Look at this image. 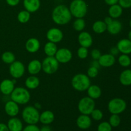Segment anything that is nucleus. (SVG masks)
Segmentation results:
<instances>
[{"mask_svg":"<svg viewBox=\"0 0 131 131\" xmlns=\"http://www.w3.org/2000/svg\"><path fill=\"white\" fill-rule=\"evenodd\" d=\"M78 40L80 46L86 47L88 49L92 46L93 42V37L90 33L84 31L80 32L78 37Z\"/></svg>","mask_w":131,"mask_h":131,"instance_id":"14","label":"nucleus"},{"mask_svg":"<svg viewBox=\"0 0 131 131\" xmlns=\"http://www.w3.org/2000/svg\"><path fill=\"white\" fill-rule=\"evenodd\" d=\"M7 126L10 131H22L23 129V124L19 118L15 117H11L7 122Z\"/></svg>","mask_w":131,"mask_h":131,"instance_id":"21","label":"nucleus"},{"mask_svg":"<svg viewBox=\"0 0 131 131\" xmlns=\"http://www.w3.org/2000/svg\"><path fill=\"white\" fill-rule=\"evenodd\" d=\"M55 119L54 114L50 110H46L40 114L39 122L43 125H49L52 124Z\"/></svg>","mask_w":131,"mask_h":131,"instance_id":"23","label":"nucleus"},{"mask_svg":"<svg viewBox=\"0 0 131 131\" xmlns=\"http://www.w3.org/2000/svg\"><path fill=\"white\" fill-rule=\"evenodd\" d=\"M113 127L108 122H102L99 124L97 131H112Z\"/></svg>","mask_w":131,"mask_h":131,"instance_id":"37","label":"nucleus"},{"mask_svg":"<svg viewBox=\"0 0 131 131\" xmlns=\"http://www.w3.org/2000/svg\"><path fill=\"white\" fill-rule=\"evenodd\" d=\"M63 33L58 28H51L48 29L46 33V38L47 40L53 43H57L61 42L63 39Z\"/></svg>","mask_w":131,"mask_h":131,"instance_id":"11","label":"nucleus"},{"mask_svg":"<svg viewBox=\"0 0 131 131\" xmlns=\"http://www.w3.org/2000/svg\"><path fill=\"white\" fill-rule=\"evenodd\" d=\"M113 19H112L111 17L108 16V17H106L104 18V23H106V25H108L109 24H110V23L113 21Z\"/></svg>","mask_w":131,"mask_h":131,"instance_id":"48","label":"nucleus"},{"mask_svg":"<svg viewBox=\"0 0 131 131\" xmlns=\"http://www.w3.org/2000/svg\"><path fill=\"white\" fill-rule=\"evenodd\" d=\"M16 83L15 79H3L0 83V92L1 93L5 96L10 95L12 92L15 88V85Z\"/></svg>","mask_w":131,"mask_h":131,"instance_id":"12","label":"nucleus"},{"mask_svg":"<svg viewBox=\"0 0 131 131\" xmlns=\"http://www.w3.org/2000/svg\"><path fill=\"white\" fill-rule=\"evenodd\" d=\"M128 39L130 40L131 41V29L130 31L129 32V33H128Z\"/></svg>","mask_w":131,"mask_h":131,"instance_id":"50","label":"nucleus"},{"mask_svg":"<svg viewBox=\"0 0 131 131\" xmlns=\"http://www.w3.org/2000/svg\"><path fill=\"white\" fill-rule=\"evenodd\" d=\"M98 61L101 67L108 68L115 65V63H116V58L110 53L104 54L101 55Z\"/></svg>","mask_w":131,"mask_h":131,"instance_id":"16","label":"nucleus"},{"mask_svg":"<svg viewBox=\"0 0 131 131\" xmlns=\"http://www.w3.org/2000/svg\"><path fill=\"white\" fill-rule=\"evenodd\" d=\"M92 118L90 115L81 114L78 117L76 120L77 126L82 130H86L92 125Z\"/></svg>","mask_w":131,"mask_h":131,"instance_id":"17","label":"nucleus"},{"mask_svg":"<svg viewBox=\"0 0 131 131\" xmlns=\"http://www.w3.org/2000/svg\"><path fill=\"white\" fill-rule=\"evenodd\" d=\"M5 112L8 116L10 117H15L18 115L20 111V108L18 104L12 101L11 99L6 101L4 106Z\"/></svg>","mask_w":131,"mask_h":131,"instance_id":"13","label":"nucleus"},{"mask_svg":"<svg viewBox=\"0 0 131 131\" xmlns=\"http://www.w3.org/2000/svg\"><path fill=\"white\" fill-rule=\"evenodd\" d=\"M40 0H23L24 9L29 13H35L40 8Z\"/></svg>","mask_w":131,"mask_h":131,"instance_id":"20","label":"nucleus"},{"mask_svg":"<svg viewBox=\"0 0 131 131\" xmlns=\"http://www.w3.org/2000/svg\"><path fill=\"white\" fill-rule=\"evenodd\" d=\"M127 103L125 100L122 98H113L109 101L107 104V110L111 114L120 115L125 111Z\"/></svg>","mask_w":131,"mask_h":131,"instance_id":"6","label":"nucleus"},{"mask_svg":"<svg viewBox=\"0 0 131 131\" xmlns=\"http://www.w3.org/2000/svg\"><path fill=\"white\" fill-rule=\"evenodd\" d=\"M0 131H10L6 124L0 123Z\"/></svg>","mask_w":131,"mask_h":131,"instance_id":"45","label":"nucleus"},{"mask_svg":"<svg viewBox=\"0 0 131 131\" xmlns=\"http://www.w3.org/2000/svg\"><path fill=\"white\" fill-rule=\"evenodd\" d=\"M129 26H130V28H131V19L129 20Z\"/></svg>","mask_w":131,"mask_h":131,"instance_id":"51","label":"nucleus"},{"mask_svg":"<svg viewBox=\"0 0 131 131\" xmlns=\"http://www.w3.org/2000/svg\"><path fill=\"white\" fill-rule=\"evenodd\" d=\"M90 115H91V118L95 121H101L104 116L103 112L99 109L95 108L93 110Z\"/></svg>","mask_w":131,"mask_h":131,"instance_id":"36","label":"nucleus"},{"mask_svg":"<svg viewBox=\"0 0 131 131\" xmlns=\"http://www.w3.org/2000/svg\"><path fill=\"white\" fill-rule=\"evenodd\" d=\"M110 53L112 55H113L114 56H117L119 53H120V52H119L118 49V48L116 47H116H113L110 49Z\"/></svg>","mask_w":131,"mask_h":131,"instance_id":"43","label":"nucleus"},{"mask_svg":"<svg viewBox=\"0 0 131 131\" xmlns=\"http://www.w3.org/2000/svg\"><path fill=\"white\" fill-rule=\"evenodd\" d=\"M72 14L69 7L60 4L53 8L51 14V18L54 23L59 26H64L69 24L71 20Z\"/></svg>","mask_w":131,"mask_h":131,"instance_id":"1","label":"nucleus"},{"mask_svg":"<svg viewBox=\"0 0 131 131\" xmlns=\"http://www.w3.org/2000/svg\"><path fill=\"white\" fill-rule=\"evenodd\" d=\"M118 62L119 65L122 67H129L131 65V58L129 54H122L118 58Z\"/></svg>","mask_w":131,"mask_h":131,"instance_id":"33","label":"nucleus"},{"mask_svg":"<svg viewBox=\"0 0 131 131\" xmlns=\"http://www.w3.org/2000/svg\"><path fill=\"white\" fill-rule=\"evenodd\" d=\"M40 84V79L36 75H31L26 79L24 84L27 89L35 90L37 89Z\"/></svg>","mask_w":131,"mask_h":131,"instance_id":"24","label":"nucleus"},{"mask_svg":"<svg viewBox=\"0 0 131 131\" xmlns=\"http://www.w3.org/2000/svg\"><path fill=\"white\" fill-rule=\"evenodd\" d=\"M22 131H40V128L36 124H28V125L23 127Z\"/></svg>","mask_w":131,"mask_h":131,"instance_id":"40","label":"nucleus"},{"mask_svg":"<svg viewBox=\"0 0 131 131\" xmlns=\"http://www.w3.org/2000/svg\"><path fill=\"white\" fill-rule=\"evenodd\" d=\"M104 1L105 3L108 6H111V5L118 3V0H104Z\"/></svg>","mask_w":131,"mask_h":131,"instance_id":"44","label":"nucleus"},{"mask_svg":"<svg viewBox=\"0 0 131 131\" xmlns=\"http://www.w3.org/2000/svg\"><path fill=\"white\" fill-rule=\"evenodd\" d=\"M8 5L10 6H16L20 3V0H5Z\"/></svg>","mask_w":131,"mask_h":131,"instance_id":"42","label":"nucleus"},{"mask_svg":"<svg viewBox=\"0 0 131 131\" xmlns=\"http://www.w3.org/2000/svg\"><path fill=\"white\" fill-rule=\"evenodd\" d=\"M22 118L27 124H37L39 122L40 113L34 106H28L22 111Z\"/></svg>","mask_w":131,"mask_h":131,"instance_id":"5","label":"nucleus"},{"mask_svg":"<svg viewBox=\"0 0 131 131\" xmlns=\"http://www.w3.org/2000/svg\"><path fill=\"white\" fill-rule=\"evenodd\" d=\"M118 4L124 9L131 8V0H118Z\"/></svg>","mask_w":131,"mask_h":131,"instance_id":"41","label":"nucleus"},{"mask_svg":"<svg viewBox=\"0 0 131 131\" xmlns=\"http://www.w3.org/2000/svg\"><path fill=\"white\" fill-rule=\"evenodd\" d=\"M60 63L54 56H47L42 61V70L46 74H53L58 71Z\"/></svg>","mask_w":131,"mask_h":131,"instance_id":"7","label":"nucleus"},{"mask_svg":"<svg viewBox=\"0 0 131 131\" xmlns=\"http://www.w3.org/2000/svg\"><path fill=\"white\" fill-rule=\"evenodd\" d=\"M88 54H89V51L86 47L80 46L77 51V55L81 60L86 59L88 56Z\"/></svg>","mask_w":131,"mask_h":131,"instance_id":"35","label":"nucleus"},{"mask_svg":"<svg viewBox=\"0 0 131 131\" xmlns=\"http://www.w3.org/2000/svg\"><path fill=\"white\" fill-rule=\"evenodd\" d=\"M69 8L75 18H84L88 12V5L84 0H72Z\"/></svg>","mask_w":131,"mask_h":131,"instance_id":"4","label":"nucleus"},{"mask_svg":"<svg viewBox=\"0 0 131 131\" xmlns=\"http://www.w3.org/2000/svg\"><path fill=\"white\" fill-rule=\"evenodd\" d=\"M25 48L29 53H35L40 48V42L38 38L34 37L28 38L26 42Z\"/></svg>","mask_w":131,"mask_h":131,"instance_id":"15","label":"nucleus"},{"mask_svg":"<svg viewBox=\"0 0 131 131\" xmlns=\"http://www.w3.org/2000/svg\"><path fill=\"white\" fill-rule=\"evenodd\" d=\"M0 94H1V92H0Z\"/></svg>","mask_w":131,"mask_h":131,"instance_id":"52","label":"nucleus"},{"mask_svg":"<svg viewBox=\"0 0 131 131\" xmlns=\"http://www.w3.org/2000/svg\"><path fill=\"white\" fill-rule=\"evenodd\" d=\"M95 108V100L92 99L88 96L83 97L79 100L78 102V111L83 115H90Z\"/></svg>","mask_w":131,"mask_h":131,"instance_id":"8","label":"nucleus"},{"mask_svg":"<svg viewBox=\"0 0 131 131\" xmlns=\"http://www.w3.org/2000/svg\"><path fill=\"white\" fill-rule=\"evenodd\" d=\"M40 131H51V128L49 126V125H43L40 129Z\"/></svg>","mask_w":131,"mask_h":131,"instance_id":"47","label":"nucleus"},{"mask_svg":"<svg viewBox=\"0 0 131 131\" xmlns=\"http://www.w3.org/2000/svg\"><path fill=\"white\" fill-rule=\"evenodd\" d=\"M122 29V24L120 20L113 19L110 24L107 25V31L112 35H116L121 32Z\"/></svg>","mask_w":131,"mask_h":131,"instance_id":"22","label":"nucleus"},{"mask_svg":"<svg viewBox=\"0 0 131 131\" xmlns=\"http://www.w3.org/2000/svg\"><path fill=\"white\" fill-rule=\"evenodd\" d=\"M30 18L31 13H29V12L26 10H21L20 12H19L17 14V20L21 24H26L28 22H29V20H30Z\"/></svg>","mask_w":131,"mask_h":131,"instance_id":"31","label":"nucleus"},{"mask_svg":"<svg viewBox=\"0 0 131 131\" xmlns=\"http://www.w3.org/2000/svg\"><path fill=\"white\" fill-rule=\"evenodd\" d=\"M123 10L124 8L118 3L110 6L108 9L109 16L113 19H118L122 15Z\"/></svg>","mask_w":131,"mask_h":131,"instance_id":"26","label":"nucleus"},{"mask_svg":"<svg viewBox=\"0 0 131 131\" xmlns=\"http://www.w3.org/2000/svg\"><path fill=\"white\" fill-rule=\"evenodd\" d=\"M27 70L30 75H37L42 70V62L37 59L31 60L27 65Z\"/></svg>","mask_w":131,"mask_h":131,"instance_id":"18","label":"nucleus"},{"mask_svg":"<svg viewBox=\"0 0 131 131\" xmlns=\"http://www.w3.org/2000/svg\"><path fill=\"white\" fill-rule=\"evenodd\" d=\"M54 57L60 63L65 64L71 61L73 54L72 51L69 49L61 47V48L58 49Z\"/></svg>","mask_w":131,"mask_h":131,"instance_id":"10","label":"nucleus"},{"mask_svg":"<svg viewBox=\"0 0 131 131\" xmlns=\"http://www.w3.org/2000/svg\"><path fill=\"white\" fill-rule=\"evenodd\" d=\"M99 74V69L95 67L90 66L87 70L86 75L90 78H95Z\"/></svg>","mask_w":131,"mask_h":131,"instance_id":"38","label":"nucleus"},{"mask_svg":"<svg viewBox=\"0 0 131 131\" xmlns=\"http://www.w3.org/2000/svg\"><path fill=\"white\" fill-rule=\"evenodd\" d=\"M92 29L97 34H102L107 31V25L104 20H96L92 25Z\"/></svg>","mask_w":131,"mask_h":131,"instance_id":"29","label":"nucleus"},{"mask_svg":"<svg viewBox=\"0 0 131 131\" xmlns=\"http://www.w3.org/2000/svg\"><path fill=\"white\" fill-rule=\"evenodd\" d=\"M90 66H93V67H95L97 68V69H99V67H101V65H100L99 62L98 60H93V61L91 62Z\"/></svg>","mask_w":131,"mask_h":131,"instance_id":"46","label":"nucleus"},{"mask_svg":"<svg viewBox=\"0 0 131 131\" xmlns=\"http://www.w3.org/2000/svg\"><path fill=\"white\" fill-rule=\"evenodd\" d=\"M90 55L93 60H98L101 56V55H102V53H101V51L98 49H93L91 51Z\"/></svg>","mask_w":131,"mask_h":131,"instance_id":"39","label":"nucleus"},{"mask_svg":"<svg viewBox=\"0 0 131 131\" xmlns=\"http://www.w3.org/2000/svg\"><path fill=\"white\" fill-rule=\"evenodd\" d=\"M109 123L111 125L112 127H117L120 125L121 123V118L119 115H116V114H111V116L109 119Z\"/></svg>","mask_w":131,"mask_h":131,"instance_id":"34","label":"nucleus"},{"mask_svg":"<svg viewBox=\"0 0 131 131\" xmlns=\"http://www.w3.org/2000/svg\"><path fill=\"white\" fill-rule=\"evenodd\" d=\"M10 99L19 105L28 104L31 99V94L28 89L24 87H15L10 94Z\"/></svg>","mask_w":131,"mask_h":131,"instance_id":"2","label":"nucleus"},{"mask_svg":"<svg viewBox=\"0 0 131 131\" xmlns=\"http://www.w3.org/2000/svg\"><path fill=\"white\" fill-rule=\"evenodd\" d=\"M26 68L24 63L20 61L15 60L9 66V73L14 79H19L24 75Z\"/></svg>","mask_w":131,"mask_h":131,"instance_id":"9","label":"nucleus"},{"mask_svg":"<svg viewBox=\"0 0 131 131\" xmlns=\"http://www.w3.org/2000/svg\"><path fill=\"white\" fill-rule=\"evenodd\" d=\"M120 83L125 86L131 85V69H125L123 70L119 76Z\"/></svg>","mask_w":131,"mask_h":131,"instance_id":"27","label":"nucleus"},{"mask_svg":"<svg viewBox=\"0 0 131 131\" xmlns=\"http://www.w3.org/2000/svg\"><path fill=\"white\" fill-rule=\"evenodd\" d=\"M73 28L78 32L83 31L86 27V22L83 18H76L72 24Z\"/></svg>","mask_w":131,"mask_h":131,"instance_id":"32","label":"nucleus"},{"mask_svg":"<svg viewBox=\"0 0 131 131\" xmlns=\"http://www.w3.org/2000/svg\"><path fill=\"white\" fill-rule=\"evenodd\" d=\"M58 47L56 46V43H53L48 41L47 43L45 44L43 47V51H44L45 54L47 56H54L57 52Z\"/></svg>","mask_w":131,"mask_h":131,"instance_id":"28","label":"nucleus"},{"mask_svg":"<svg viewBox=\"0 0 131 131\" xmlns=\"http://www.w3.org/2000/svg\"><path fill=\"white\" fill-rule=\"evenodd\" d=\"M86 91L88 97L93 100L98 99L102 95V89L97 84H91Z\"/></svg>","mask_w":131,"mask_h":131,"instance_id":"25","label":"nucleus"},{"mask_svg":"<svg viewBox=\"0 0 131 131\" xmlns=\"http://www.w3.org/2000/svg\"><path fill=\"white\" fill-rule=\"evenodd\" d=\"M34 107H35V108H37V110H39V109H41L42 106H41V104L39 102H35L34 104Z\"/></svg>","mask_w":131,"mask_h":131,"instance_id":"49","label":"nucleus"},{"mask_svg":"<svg viewBox=\"0 0 131 131\" xmlns=\"http://www.w3.org/2000/svg\"><path fill=\"white\" fill-rule=\"evenodd\" d=\"M1 60L5 63L10 65L16 60L15 55L11 51H5L1 54Z\"/></svg>","mask_w":131,"mask_h":131,"instance_id":"30","label":"nucleus"},{"mask_svg":"<svg viewBox=\"0 0 131 131\" xmlns=\"http://www.w3.org/2000/svg\"><path fill=\"white\" fill-rule=\"evenodd\" d=\"M116 47L122 54H131V41L128 38H122L117 42Z\"/></svg>","mask_w":131,"mask_h":131,"instance_id":"19","label":"nucleus"},{"mask_svg":"<svg viewBox=\"0 0 131 131\" xmlns=\"http://www.w3.org/2000/svg\"><path fill=\"white\" fill-rule=\"evenodd\" d=\"M71 85L78 92H84L91 85L90 78L86 74L79 73L74 75L72 78Z\"/></svg>","mask_w":131,"mask_h":131,"instance_id":"3","label":"nucleus"}]
</instances>
